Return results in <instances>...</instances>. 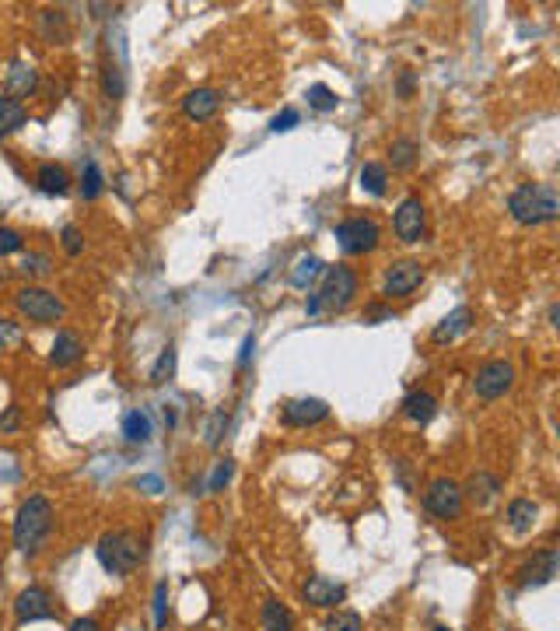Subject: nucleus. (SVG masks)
I'll use <instances>...</instances> for the list:
<instances>
[{
  "mask_svg": "<svg viewBox=\"0 0 560 631\" xmlns=\"http://www.w3.org/2000/svg\"><path fill=\"white\" fill-rule=\"evenodd\" d=\"M21 428V407H7L4 414H0V431H18Z\"/></svg>",
  "mask_w": 560,
  "mask_h": 631,
  "instance_id": "obj_41",
  "label": "nucleus"
},
{
  "mask_svg": "<svg viewBox=\"0 0 560 631\" xmlns=\"http://www.w3.org/2000/svg\"><path fill=\"white\" fill-rule=\"evenodd\" d=\"M71 631H102V628H98V621H95V618H78V621L71 625Z\"/></svg>",
  "mask_w": 560,
  "mask_h": 631,
  "instance_id": "obj_47",
  "label": "nucleus"
},
{
  "mask_svg": "<svg viewBox=\"0 0 560 631\" xmlns=\"http://www.w3.org/2000/svg\"><path fill=\"white\" fill-rule=\"evenodd\" d=\"M4 281H7V274H4V270H0V285H4Z\"/></svg>",
  "mask_w": 560,
  "mask_h": 631,
  "instance_id": "obj_50",
  "label": "nucleus"
},
{
  "mask_svg": "<svg viewBox=\"0 0 560 631\" xmlns=\"http://www.w3.org/2000/svg\"><path fill=\"white\" fill-rule=\"evenodd\" d=\"M424 228H428V221H424L420 197H406L400 208H396V214H393V232L400 235V243L413 246V243L424 239Z\"/></svg>",
  "mask_w": 560,
  "mask_h": 631,
  "instance_id": "obj_9",
  "label": "nucleus"
},
{
  "mask_svg": "<svg viewBox=\"0 0 560 631\" xmlns=\"http://www.w3.org/2000/svg\"><path fill=\"white\" fill-rule=\"evenodd\" d=\"M60 239H64V252H67V256H81V250H84V239H81L78 225H64Z\"/></svg>",
  "mask_w": 560,
  "mask_h": 631,
  "instance_id": "obj_40",
  "label": "nucleus"
},
{
  "mask_svg": "<svg viewBox=\"0 0 560 631\" xmlns=\"http://www.w3.org/2000/svg\"><path fill=\"white\" fill-rule=\"evenodd\" d=\"M263 631H294V618L280 600L263 603Z\"/></svg>",
  "mask_w": 560,
  "mask_h": 631,
  "instance_id": "obj_29",
  "label": "nucleus"
},
{
  "mask_svg": "<svg viewBox=\"0 0 560 631\" xmlns=\"http://www.w3.org/2000/svg\"><path fill=\"white\" fill-rule=\"evenodd\" d=\"M53 530V505L42 495H32L25 499L21 508H18V519H14V547L21 554H36L42 547V541L49 537Z\"/></svg>",
  "mask_w": 560,
  "mask_h": 631,
  "instance_id": "obj_3",
  "label": "nucleus"
},
{
  "mask_svg": "<svg viewBox=\"0 0 560 631\" xmlns=\"http://www.w3.org/2000/svg\"><path fill=\"white\" fill-rule=\"evenodd\" d=\"M557 320H560V305L554 302V305H550V327H557Z\"/></svg>",
  "mask_w": 560,
  "mask_h": 631,
  "instance_id": "obj_48",
  "label": "nucleus"
},
{
  "mask_svg": "<svg viewBox=\"0 0 560 631\" xmlns=\"http://www.w3.org/2000/svg\"><path fill=\"white\" fill-rule=\"evenodd\" d=\"M508 210H512V217H515L519 225H525V228L557 221V214H560L557 186H554V183H522L519 190H512V197H508Z\"/></svg>",
  "mask_w": 560,
  "mask_h": 631,
  "instance_id": "obj_1",
  "label": "nucleus"
},
{
  "mask_svg": "<svg viewBox=\"0 0 560 631\" xmlns=\"http://www.w3.org/2000/svg\"><path fill=\"white\" fill-rule=\"evenodd\" d=\"M435 631H452V628H445V625H438V628H435Z\"/></svg>",
  "mask_w": 560,
  "mask_h": 631,
  "instance_id": "obj_51",
  "label": "nucleus"
},
{
  "mask_svg": "<svg viewBox=\"0 0 560 631\" xmlns=\"http://www.w3.org/2000/svg\"><path fill=\"white\" fill-rule=\"evenodd\" d=\"M305 98H309V106H312L316 113H333V109L340 106V95H336L329 84H312V88L305 91Z\"/></svg>",
  "mask_w": 560,
  "mask_h": 631,
  "instance_id": "obj_32",
  "label": "nucleus"
},
{
  "mask_svg": "<svg viewBox=\"0 0 560 631\" xmlns=\"http://www.w3.org/2000/svg\"><path fill=\"white\" fill-rule=\"evenodd\" d=\"M557 568H560V554L554 550V547H547V550L532 554V561H525V565L519 568V586L522 589L547 586V583H554Z\"/></svg>",
  "mask_w": 560,
  "mask_h": 631,
  "instance_id": "obj_12",
  "label": "nucleus"
},
{
  "mask_svg": "<svg viewBox=\"0 0 560 631\" xmlns=\"http://www.w3.org/2000/svg\"><path fill=\"white\" fill-rule=\"evenodd\" d=\"M84 358V340H81L74 330H60L56 340H53V351H49V362L56 369H71Z\"/></svg>",
  "mask_w": 560,
  "mask_h": 631,
  "instance_id": "obj_16",
  "label": "nucleus"
},
{
  "mask_svg": "<svg viewBox=\"0 0 560 631\" xmlns=\"http://www.w3.org/2000/svg\"><path fill=\"white\" fill-rule=\"evenodd\" d=\"M298 124H301V113L287 106V109H280L277 116H274V124H270V130H274V133H287V130H294V126H298Z\"/></svg>",
  "mask_w": 560,
  "mask_h": 631,
  "instance_id": "obj_39",
  "label": "nucleus"
},
{
  "mask_svg": "<svg viewBox=\"0 0 560 631\" xmlns=\"http://www.w3.org/2000/svg\"><path fill=\"white\" fill-rule=\"evenodd\" d=\"M175 365H179V351L168 344V347H161L158 362L151 365V382L161 386V382H168V379L175 376Z\"/></svg>",
  "mask_w": 560,
  "mask_h": 631,
  "instance_id": "obj_31",
  "label": "nucleus"
},
{
  "mask_svg": "<svg viewBox=\"0 0 560 631\" xmlns=\"http://www.w3.org/2000/svg\"><path fill=\"white\" fill-rule=\"evenodd\" d=\"M417 158H420V144L413 137H396L389 144V162H393L396 172H410V168L417 166Z\"/></svg>",
  "mask_w": 560,
  "mask_h": 631,
  "instance_id": "obj_27",
  "label": "nucleus"
},
{
  "mask_svg": "<svg viewBox=\"0 0 560 631\" xmlns=\"http://www.w3.org/2000/svg\"><path fill=\"white\" fill-rule=\"evenodd\" d=\"M155 435V424L144 411H126L123 414V439L133 442V446H148Z\"/></svg>",
  "mask_w": 560,
  "mask_h": 631,
  "instance_id": "obj_22",
  "label": "nucleus"
},
{
  "mask_svg": "<svg viewBox=\"0 0 560 631\" xmlns=\"http://www.w3.org/2000/svg\"><path fill=\"white\" fill-rule=\"evenodd\" d=\"M36 84H39V74H36L32 64H21V60L11 64V71H7V91H11V98H18V102L29 98L36 91Z\"/></svg>",
  "mask_w": 560,
  "mask_h": 631,
  "instance_id": "obj_19",
  "label": "nucleus"
},
{
  "mask_svg": "<svg viewBox=\"0 0 560 631\" xmlns=\"http://www.w3.org/2000/svg\"><path fill=\"white\" fill-rule=\"evenodd\" d=\"M497 491H501V481L494 477V473H487V470H477L470 481H466V488H462V499H470L473 505H490L497 499Z\"/></svg>",
  "mask_w": 560,
  "mask_h": 631,
  "instance_id": "obj_18",
  "label": "nucleus"
},
{
  "mask_svg": "<svg viewBox=\"0 0 560 631\" xmlns=\"http://www.w3.org/2000/svg\"><path fill=\"white\" fill-rule=\"evenodd\" d=\"M225 431H228V411H214L210 421H207V446L217 449L221 439H225Z\"/></svg>",
  "mask_w": 560,
  "mask_h": 631,
  "instance_id": "obj_35",
  "label": "nucleus"
},
{
  "mask_svg": "<svg viewBox=\"0 0 560 631\" xmlns=\"http://www.w3.org/2000/svg\"><path fill=\"white\" fill-rule=\"evenodd\" d=\"M413 88H417V78H413V71H403L400 81H396V91H400V98H410V95H413Z\"/></svg>",
  "mask_w": 560,
  "mask_h": 631,
  "instance_id": "obj_44",
  "label": "nucleus"
},
{
  "mask_svg": "<svg viewBox=\"0 0 560 631\" xmlns=\"http://www.w3.org/2000/svg\"><path fill=\"white\" fill-rule=\"evenodd\" d=\"M326 631H361V614L358 610H336L326 618Z\"/></svg>",
  "mask_w": 560,
  "mask_h": 631,
  "instance_id": "obj_33",
  "label": "nucleus"
},
{
  "mask_svg": "<svg viewBox=\"0 0 560 631\" xmlns=\"http://www.w3.org/2000/svg\"><path fill=\"white\" fill-rule=\"evenodd\" d=\"M252 351H256V337L245 334V340H242V351H239V369H245L249 365V358H252Z\"/></svg>",
  "mask_w": 560,
  "mask_h": 631,
  "instance_id": "obj_45",
  "label": "nucleus"
},
{
  "mask_svg": "<svg viewBox=\"0 0 560 631\" xmlns=\"http://www.w3.org/2000/svg\"><path fill=\"white\" fill-rule=\"evenodd\" d=\"M358 179H361V190H364V193L382 197V193H386V186H389V168L382 166V162H364Z\"/></svg>",
  "mask_w": 560,
  "mask_h": 631,
  "instance_id": "obj_28",
  "label": "nucleus"
},
{
  "mask_svg": "<svg viewBox=\"0 0 560 631\" xmlns=\"http://www.w3.org/2000/svg\"><path fill=\"white\" fill-rule=\"evenodd\" d=\"M512 386H515V365H512V362H501V358L480 365L477 376H473V393H477L480 400H497V397H505Z\"/></svg>",
  "mask_w": 560,
  "mask_h": 631,
  "instance_id": "obj_8",
  "label": "nucleus"
},
{
  "mask_svg": "<svg viewBox=\"0 0 560 631\" xmlns=\"http://www.w3.org/2000/svg\"><path fill=\"white\" fill-rule=\"evenodd\" d=\"M36 186H39L46 197H60V193H67V190H71L67 168L56 166V162H46V166H39V172H36Z\"/></svg>",
  "mask_w": 560,
  "mask_h": 631,
  "instance_id": "obj_21",
  "label": "nucleus"
},
{
  "mask_svg": "<svg viewBox=\"0 0 560 631\" xmlns=\"http://www.w3.org/2000/svg\"><path fill=\"white\" fill-rule=\"evenodd\" d=\"M424 281V267L417 260H396L389 270H386V285H382V294L389 298H406L420 288Z\"/></svg>",
  "mask_w": 560,
  "mask_h": 631,
  "instance_id": "obj_11",
  "label": "nucleus"
},
{
  "mask_svg": "<svg viewBox=\"0 0 560 631\" xmlns=\"http://www.w3.org/2000/svg\"><path fill=\"white\" fill-rule=\"evenodd\" d=\"M358 294V274L344 263L336 267H326L319 281V292L312 294L319 302V312H344Z\"/></svg>",
  "mask_w": 560,
  "mask_h": 631,
  "instance_id": "obj_4",
  "label": "nucleus"
},
{
  "mask_svg": "<svg viewBox=\"0 0 560 631\" xmlns=\"http://www.w3.org/2000/svg\"><path fill=\"white\" fill-rule=\"evenodd\" d=\"M39 25H42V39L53 42V46H64V42L71 39V25H67V14H64V11L46 7L39 14Z\"/></svg>",
  "mask_w": 560,
  "mask_h": 631,
  "instance_id": "obj_25",
  "label": "nucleus"
},
{
  "mask_svg": "<svg viewBox=\"0 0 560 631\" xmlns=\"http://www.w3.org/2000/svg\"><path fill=\"white\" fill-rule=\"evenodd\" d=\"M326 418H329V404L319 397H298V400H287L280 407V421L287 428H312Z\"/></svg>",
  "mask_w": 560,
  "mask_h": 631,
  "instance_id": "obj_10",
  "label": "nucleus"
},
{
  "mask_svg": "<svg viewBox=\"0 0 560 631\" xmlns=\"http://www.w3.org/2000/svg\"><path fill=\"white\" fill-rule=\"evenodd\" d=\"M536 516H539V505L532 502V499H515V502L508 505V526H512V533L525 537L536 526Z\"/></svg>",
  "mask_w": 560,
  "mask_h": 631,
  "instance_id": "obj_23",
  "label": "nucleus"
},
{
  "mask_svg": "<svg viewBox=\"0 0 560 631\" xmlns=\"http://www.w3.org/2000/svg\"><path fill=\"white\" fill-rule=\"evenodd\" d=\"M462 484H455L452 477H435L431 484H428V491H424V508L431 512V516H438V519H459L462 516Z\"/></svg>",
  "mask_w": 560,
  "mask_h": 631,
  "instance_id": "obj_7",
  "label": "nucleus"
},
{
  "mask_svg": "<svg viewBox=\"0 0 560 631\" xmlns=\"http://www.w3.org/2000/svg\"><path fill=\"white\" fill-rule=\"evenodd\" d=\"M165 424H168V428L175 424V411H172V407H165Z\"/></svg>",
  "mask_w": 560,
  "mask_h": 631,
  "instance_id": "obj_49",
  "label": "nucleus"
},
{
  "mask_svg": "<svg viewBox=\"0 0 560 631\" xmlns=\"http://www.w3.org/2000/svg\"><path fill=\"white\" fill-rule=\"evenodd\" d=\"M155 625L165 628L168 625V583L155 586Z\"/></svg>",
  "mask_w": 560,
  "mask_h": 631,
  "instance_id": "obj_38",
  "label": "nucleus"
},
{
  "mask_svg": "<svg viewBox=\"0 0 560 631\" xmlns=\"http://www.w3.org/2000/svg\"><path fill=\"white\" fill-rule=\"evenodd\" d=\"M137 488L140 491H148V495H161V477H155V473H144V477H137Z\"/></svg>",
  "mask_w": 560,
  "mask_h": 631,
  "instance_id": "obj_42",
  "label": "nucleus"
},
{
  "mask_svg": "<svg viewBox=\"0 0 560 631\" xmlns=\"http://www.w3.org/2000/svg\"><path fill=\"white\" fill-rule=\"evenodd\" d=\"M301 593H305V600L312 607H322V610H329V607H336V603L347 600V586L336 583V579H329V576H312Z\"/></svg>",
  "mask_w": 560,
  "mask_h": 631,
  "instance_id": "obj_14",
  "label": "nucleus"
},
{
  "mask_svg": "<svg viewBox=\"0 0 560 631\" xmlns=\"http://www.w3.org/2000/svg\"><path fill=\"white\" fill-rule=\"evenodd\" d=\"M217 109H221V91H214V88H193V91L182 98L186 120H197V124L217 116Z\"/></svg>",
  "mask_w": 560,
  "mask_h": 631,
  "instance_id": "obj_15",
  "label": "nucleus"
},
{
  "mask_svg": "<svg viewBox=\"0 0 560 631\" xmlns=\"http://www.w3.org/2000/svg\"><path fill=\"white\" fill-rule=\"evenodd\" d=\"M102 190H106L102 168H98V162H88L84 172H81V197H84V200H98V197H102Z\"/></svg>",
  "mask_w": 560,
  "mask_h": 631,
  "instance_id": "obj_30",
  "label": "nucleus"
},
{
  "mask_svg": "<svg viewBox=\"0 0 560 631\" xmlns=\"http://www.w3.org/2000/svg\"><path fill=\"white\" fill-rule=\"evenodd\" d=\"M95 554L109 576H130L144 561V541L133 530H109V533H102Z\"/></svg>",
  "mask_w": 560,
  "mask_h": 631,
  "instance_id": "obj_2",
  "label": "nucleus"
},
{
  "mask_svg": "<svg viewBox=\"0 0 560 631\" xmlns=\"http://www.w3.org/2000/svg\"><path fill=\"white\" fill-rule=\"evenodd\" d=\"M14 305H18V312L29 316L32 323H56V320H64V312H67V305L49 292V288H32V285L14 294Z\"/></svg>",
  "mask_w": 560,
  "mask_h": 631,
  "instance_id": "obj_5",
  "label": "nucleus"
},
{
  "mask_svg": "<svg viewBox=\"0 0 560 631\" xmlns=\"http://www.w3.org/2000/svg\"><path fill=\"white\" fill-rule=\"evenodd\" d=\"M403 414L417 424H428V421L438 414V400L428 393V389H413L403 397Z\"/></svg>",
  "mask_w": 560,
  "mask_h": 631,
  "instance_id": "obj_20",
  "label": "nucleus"
},
{
  "mask_svg": "<svg viewBox=\"0 0 560 631\" xmlns=\"http://www.w3.org/2000/svg\"><path fill=\"white\" fill-rule=\"evenodd\" d=\"M382 239V228L371 221V217H351V221H340L336 225V243L347 256H364L378 246Z\"/></svg>",
  "mask_w": 560,
  "mask_h": 631,
  "instance_id": "obj_6",
  "label": "nucleus"
},
{
  "mask_svg": "<svg viewBox=\"0 0 560 631\" xmlns=\"http://www.w3.org/2000/svg\"><path fill=\"white\" fill-rule=\"evenodd\" d=\"M14 618H18L21 625L49 621V618H53V596H49V589H42V586L21 589L18 600H14Z\"/></svg>",
  "mask_w": 560,
  "mask_h": 631,
  "instance_id": "obj_13",
  "label": "nucleus"
},
{
  "mask_svg": "<svg viewBox=\"0 0 560 631\" xmlns=\"http://www.w3.org/2000/svg\"><path fill=\"white\" fill-rule=\"evenodd\" d=\"M382 320H393V309H382V305H371V309H364V323H382Z\"/></svg>",
  "mask_w": 560,
  "mask_h": 631,
  "instance_id": "obj_43",
  "label": "nucleus"
},
{
  "mask_svg": "<svg viewBox=\"0 0 560 631\" xmlns=\"http://www.w3.org/2000/svg\"><path fill=\"white\" fill-rule=\"evenodd\" d=\"M470 327H473V309H470V305H459V309H452L438 327L431 330V340H435V344H452L455 337H462Z\"/></svg>",
  "mask_w": 560,
  "mask_h": 631,
  "instance_id": "obj_17",
  "label": "nucleus"
},
{
  "mask_svg": "<svg viewBox=\"0 0 560 631\" xmlns=\"http://www.w3.org/2000/svg\"><path fill=\"white\" fill-rule=\"evenodd\" d=\"M232 473H235V460H217L210 481H207V491H225V484L232 481Z\"/></svg>",
  "mask_w": 560,
  "mask_h": 631,
  "instance_id": "obj_36",
  "label": "nucleus"
},
{
  "mask_svg": "<svg viewBox=\"0 0 560 631\" xmlns=\"http://www.w3.org/2000/svg\"><path fill=\"white\" fill-rule=\"evenodd\" d=\"M25 250V239L18 228H0V256H11V252Z\"/></svg>",
  "mask_w": 560,
  "mask_h": 631,
  "instance_id": "obj_37",
  "label": "nucleus"
},
{
  "mask_svg": "<svg viewBox=\"0 0 560 631\" xmlns=\"http://www.w3.org/2000/svg\"><path fill=\"white\" fill-rule=\"evenodd\" d=\"M29 120V109H25V102H18V98H0V137H11L14 130H21Z\"/></svg>",
  "mask_w": 560,
  "mask_h": 631,
  "instance_id": "obj_26",
  "label": "nucleus"
},
{
  "mask_svg": "<svg viewBox=\"0 0 560 631\" xmlns=\"http://www.w3.org/2000/svg\"><path fill=\"white\" fill-rule=\"evenodd\" d=\"M322 270H326V263H322L316 252H305V256H298L294 260V267H291V285L294 288H309L312 281H319Z\"/></svg>",
  "mask_w": 560,
  "mask_h": 631,
  "instance_id": "obj_24",
  "label": "nucleus"
},
{
  "mask_svg": "<svg viewBox=\"0 0 560 631\" xmlns=\"http://www.w3.org/2000/svg\"><path fill=\"white\" fill-rule=\"evenodd\" d=\"M49 270H53V263H49L46 252H25V260H21V274L25 277H46Z\"/></svg>",
  "mask_w": 560,
  "mask_h": 631,
  "instance_id": "obj_34",
  "label": "nucleus"
},
{
  "mask_svg": "<svg viewBox=\"0 0 560 631\" xmlns=\"http://www.w3.org/2000/svg\"><path fill=\"white\" fill-rule=\"evenodd\" d=\"M14 340H18V327L7 323V320H0V344H14Z\"/></svg>",
  "mask_w": 560,
  "mask_h": 631,
  "instance_id": "obj_46",
  "label": "nucleus"
}]
</instances>
